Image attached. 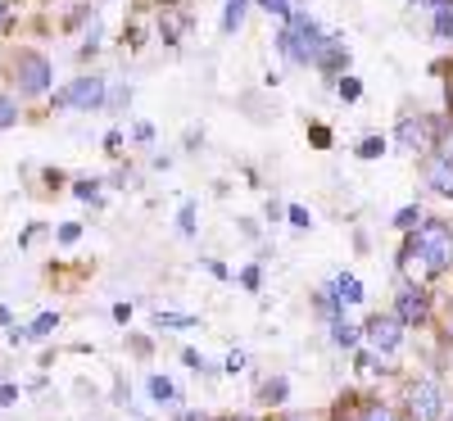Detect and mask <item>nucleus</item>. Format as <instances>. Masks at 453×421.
<instances>
[{
    "mask_svg": "<svg viewBox=\"0 0 453 421\" xmlns=\"http://www.w3.org/2000/svg\"><path fill=\"white\" fill-rule=\"evenodd\" d=\"M322 46H326V32H322V23H318L313 14H304V10H295V14L286 19V27L277 32V50H281L290 64H299V68H309Z\"/></svg>",
    "mask_w": 453,
    "mask_h": 421,
    "instance_id": "nucleus-1",
    "label": "nucleus"
},
{
    "mask_svg": "<svg viewBox=\"0 0 453 421\" xmlns=\"http://www.w3.org/2000/svg\"><path fill=\"white\" fill-rule=\"evenodd\" d=\"M104 96H109L104 73H78L68 87H59L50 96V109H59V113H96V109H104Z\"/></svg>",
    "mask_w": 453,
    "mask_h": 421,
    "instance_id": "nucleus-2",
    "label": "nucleus"
},
{
    "mask_svg": "<svg viewBox=\"0 0 453 421\" xmlns=\"http://www.w3.org/2000/svg\"><path fill=\"white\" fill-rule=\"evenodd\" d=\"M449 132V119L440 113H403L399 127H395V145L408 149V155H426L431 145H440Z\"/></svg>",
    "mask_w": 453,
    "mask_h": 421,
    "instance_id": "nucleus-3",
    "label": "nucleus"
},
{
    "mask_svg": "<svg viewBox=\"0 0 453 421\" xmlns=\"http://www.w3.org/2000/svg\"><path fill=\"white\" fill-rule=\"evenodd\" d=\"M408 245L418 249V254H426L440 272H449V267H453V222H444V218H422L418 232H408Z\"/></svg>",
    "mask_w": 453,
    "mask_h": 421,
    "instance_id": "nucleus-4",
    "label": "nucleus"
},
{
    "mask_svg": "<svg viewBox=\"0 0 453 421\" xmlns=\"http://www.w3.org/2000/svg\"><path fill=\"white\" fill-rule=\"evenodd\" d=\"M14 82H19V96H46L55 87V64L42 50H19L14 55Z\"/></svg>",
    "mask_w": 453,
    "mask_h": 421,
    "instance_id": "nucleus-5",
    "label": "nucleus"
},
{
    "mask_svg": "<svg viewBox=\"0 0 453 421\" xmlns=\"http://www.w3.org/2000/svg\"><path fill=\"white\" fill-rule=\"evenodd\" d=\"M403 408H408V421H440L444 417V390H440V380H431V376L412 380L408 394H403Z\"/></svg>",
    "mask_w": 453,
    "mask_h": 421,
    "instance_id": "nucleus-6",
    "label": "nucleus"
},
{
    "mask_svg": "<svg viewBox=\"0 0 453 421\" xmlns=\"http://www.w3.org/2000/svg\"><path fill=\"white\" fill-rule=\"evenodd\" d=\"M395 322L399 326H426L431 322V290L426 286H403L395 295Z\"/></svg>",
    "mask_w": 453,
    "mask_h": 421,
    "instance_id": "nucleus-7",
    "label": "nucleus"
},
{
    "mask_svg": "<svg viewBox=\"0 0 453 421\" xmlns=\"http://www.w3.org/2000/svg\"><path fill=\"white\" fill-rule=\"evenodd\" d=\"M358 331H363V340L372 344V354H395L399 344H403V326L395 322V313H376V318H367Z\"/></svg>",
    "mask_w": 453,
    "mask_h": 421,
    "instance_id": "nucleus-8",
    "label": "nucleus"
},
{
    "mask_svg": "<svg viewBox=\"0 0 453 421\" xmlns=\"http://www.w3.org/2000/svg\"><path fill=\"white\" fill-rule=\"evenodd\" d=\"M313 68L322 73L326 82H335L340 73H349V46H345V36H326V46L318 50Z\"/></svg>",
    "mask_w": 453,
    "mask_h": 421,
    "instance_id": "nucleus-9",
    "label": "nucleus"
},
{
    "mask_svg": "<svg viewBox=\"0 0 453 421\" xmlns=\"http://www.w3.org/2000/svg\"><path fill=\"white\" fill-rule=\"evenodd\" d=\"M426 186L435 190L440 200H453V159H444V155H435V159H426Z\"/></svg>",
    "mask_w": 453,
    "mask_h": 421,
    "instance_id": "nucleus-10",
    "label": "nucleus"
},
{
    "mask_svg": "<svg viewBox=\"0 0 453 421\" xmlns=\"http://www.w3.org/2000/svg\"><path fill=\"white\" fill-rule=\"evenodd\" d=\"M191 32V14H181L177 10H159V36H164V46H181V36Z\"/></svg>",
    "mask_w": 453,
    "mask_h": 421,
    "instance_id": "nucleus-11",
    "label": "nucleus"
},
{
    "mask_svg": "<svg viewBox=\"0 0 453 421\" xmlns=\"http://www.w3.org/2000/svg\"><path fill=\"white\" fill-rule=\"evenodd\" d=\"M335 299H340V309H349V303H363V281L354 277V272H340V277H331V286H326Z\"/></svg>",
    "mask_w": 453,
    "mask_h": 421,
    "instance_id": "nucleus-12",
    "label": "nucleus"
},
{
    "mask_svg": "<svg viewBox=\"0 0 453 421\" xmlns=\"http://www.w3.org/2000/svg\"><path fill=\"white\" fill-rule=\"evenodd\" d=\"M286 394H290V380H286V376H268V380L258 386V403H263V408H281Z\"/></svg>",
    "mask_w": 453,
    "mask_h": 421,
    "instance_id": "nucleus-13",
    "label": "nucleus"
},
{
    "mask_svg": "<svg viewBox=\"0 0 453 421\" xmlns=\"http://www.w3.org/2000/svg\"><path fill=\"white\" fill-rule=\"evenodd\" d=\"M331 340L340 344V349H354V344L363 340V331H358L345 313H335V318H331Z\"/></svg>",
    "mask_w": 453,
    "mask_h": 421,
    "instance_id": "nucleus-14",
    "label": "nucleus"
},
{
    "mask_svg": "<svg viewBox=\"0 0 453 421\" xmlns=\"http://www.w3.org/2000/svg\"><path fill=\"white\" fill-rule=\"evenodd\" d=\"M245 10H250V0H222V32L232 36V32H241V23H245Z\"/></svg>",
    "mask_w": 453,
    "mask_h": 421,
    "instance_id": "nucleus-15",
    "label": "nucleus"
},
{
    "mask_svg": "<svg viewBox=\"0 0 453 421\" xmlns=\"http://www.w3.org/2000/svg\"><path fill=\"white\" fill-rule=\"evenodd\" d=\"M435 19H431V32H435V42H453V0L449 5H440V10H431Z\"/></svg>",
    "mask_w": 453,
    "mask_h": 421,
    "instance_id": "nucleus-16",
    "label": "nucleus"
},
{
    "mask_svg": "<svg viewBox=\"0 0 453 421\" xmlns=\"http://www.w3.org/2000/svg\"><path fill=\"white\" fill-rule=\"evenodd\" d=\"M155 326L159 331H191V326H200V318H191V313H155Z\"/></svg>",
    "mask_w": 453,
    "mask_h": 421,
    "instance_id": "nucleus-17",
    "label": "nucleus"
},
{
    "mask_svg": "<svg viewBox=\"0 0 453 421\" xmlns=\"http://www.w3.org/2000/svg\"><path fill=\"white\" fill-rule=\"evenodd\" d=\"M335 96L345 100V104H354V100L363 96V82L354 78V73H340V78H335Z\"/></svg>",
    "mask_w": 453,
    "mask_h": 421,
    "instance_id": "nucleus-18",
    "label": "nucleus"
},
{
    "mask_svg": "<svg viewBox=\"0 0 453 421\" xmlns=\"http://www.w3.org/2000/svg\"><path fill=\"white\" fill-rule=\"evenodd\" d=\"M150 394H155V403H177V386L168 376H150Z\"/></svg>",
    "mask_w": 453,
    "mask_h": 421,
    "instance_id": "nucleus-19",
    "label": "nucleus"
},
{
    "mask_svg": "<svg viewBox=\"0 0 453 421\" xmlns=\"http://www.w3.org/2000/svg\"><path fill=\"white\" fill-rule=\"evenodd\" d=\"M386 149H390L386 136H363V141H358V159H381Z\"/></svg>",
    "mask_w": 453,
    "mask_h": 421,
    "instance_id": "nucleus-20",
    "label": "nucleus"
},
{
    "mask_svg": "<svg viewBox=\"0 0 453 421\" xmlns=\"http://www.w3.org/2000/svg\"><path fill=\"white\" fill-rule=\"evenodd\" d=\"M426 213L418 209V204H403L399 213H395V226H399V232H418V222H422Z\"/></svg>",
    "mask_w": 453,
    "mask_h": 421,
    "instance_id": "nucleus-21",
    "label": "nucleus"
},
{
    "mask_svg": "<svg viewBox=\"0 0 453 421\" xmlns=\"http://www.w3.org/2000/svg\"><path fill=\"white\" fill-rule=\"evenodd\" d=\"M19 123V100L14 96H0V132H10Z\"/></svg>",
    "mask_w": 453,
    "mask_h": 421,
    "instance_id": "nucleus-22",
    "label": "nucleus"
},
{
    "mask_svg": "<svg viewBox=\"0 0 453 421\" xmlns=\"http://www.w3.org/2000/svg\"><path fill=\"white\" fill-rule=\"evenodd\" d=\"M55 326H59V313H42L32 326H27V335H36V340H46V335H55Z\"/></svg>",
    "mask_w": 453,
    "mask_h": 421,
    "instance_id": "nucleus-23",
    "label": "nucleus"
},
{
    "mask_svg": "<svg viewBox=\"0 0 453 421\" xmlns=\"http://www.w3.org/2000/svg\"><path fill=\"white\" fill-rule=\"evenodd\" d=\"M73 195L78 200H100V177H78L73 181Z\"/></svg>",
    "mask_w": 453,
    "mask_h": 421,
    "instance_id": "nucleus-24",
    "label": "nucleus"
},
{
    "mask_svg": "<svg viewBox=\"0 0 453 421\" xmlns=\"http://www.w3.org/2000/svg\"><path fill=\"white\" fill-rule=\"evenodd\" d=\"M258 10H268V14H277V19H290V14L299 10V0H258Z\"/></svg>",
    "mask_w": 453,
    "mask_h": 421,
    "instance_id": "nucleus-25",
    "label": "nucleus"
},
{
    "mask_svg": "<svg viewBox=\"0 0 453 421\" xmlns=\"http://www.w3.org/2000/svg\"><path fill=\"white\" fill-rule=\"evenodd\" d=\"M358 421H399V417H395L386 403H367V408L358 412Z\"/></svg>",
    "mask_w": 453,
    "mask_h": 421,
    "instance_id": "nucleus-26",
    "label": "nucleus"
},
{
    "mask_svg": "<svg viewBox=\"0 0 453 421\" xmlns=\"http://www.w3.org/2000/svg\"><path fill=\"white\" fill-rule=\"evenodd\" d=\"M309 141H313V149H331V127L326 123H309Z\"/></svg>",
    "mask_w": 453,
    "mask_h": 421,
    "instance_id": "nucleus-27",
    "label": "nucleus"
},
{
    "mask_svg": "<svg viewBox=\"0 0 453 421\" xmlns=\"http://www.w3.org/2000/svg\"><path fill=\"white\" fill-rule=\"evenodd\" d=\"M177 226H181V236H196V204H181V218H177Z\"/></svg>",
    "mask_w": 453,
    "mask_h": 421,
    "instance_id": "nucleus-28",
    "label": "nucleus"
},
{
    "mask_svg": "<svg viewBox=\"0 0 453 421\" xmlns=\"http://www.w3.org/2000/svg\"><path fill=\"white\" fill-rule=\"evenodd\" d=\"M123 42H127L132 50H141V46H145V27H141V23H127V27H123Z\"/></svg>",
    "mask_w": 453,
    "mask_h": 421,
    "instance_id": "nucleus-29",
    "label": "nucleus"
},
{
    "mask_svg": "<svg viewBox=\"0 0 453 421\" xmlns=\"http://www.w3.org/2000/svg\"><path fill=\"white\" fill-rule=\"evenodd\" d=\"M241 286H245V290H258V286H263V272H258V263L241 267Z\"/></svg>",
    "mask_w": 453,
    "mask_h": 421,
    "instance_id": "nucleus-30",
    "label": "nucleus"
},
{
    "mask_svg": "<svg viewBox=\"0 0 453 421\" xmlns=\"http://www.w3.org/2000/svg\"><path fill=\"white\" fill-rule=\"evenodd\" d=\"M78 241H82V226L78 222H64L59 226V245H78Z\"/></svg>",
    "mask_w": 453,
    "mask_h": 421,
    "instance_id": "nucleus-31",
    "label": "nucleus"
},
{
    "mask_svg": "<svg viewBox=\"0 0 453 421\" xmlns=\"http://www.w3.org/2000/svg\"><path fill=\"white\" fill-rule=\"evenodd\" d=\"M181 363L191 367V371H209V358H204L200 349H186V354H181Z\"/></svg>",
    "mask_w": 453,
    "mask_h": 421,
    "instance_id": "nucleus-32",
    "label": "nucleus"
},
{
    "mask_svg": "<svg viewBox=\"0 0 453 421\" xmlns=\"http://www.w3.org/2000/svg\"><path fill=\"white\" fill-rule=\"evenodd\" d=\"M286 218H290L295 226H313V213H309L304 204H290V213H286Z\"/></svg>",
    "mask_w": 453,
    "mask_h": 421,
    "instance_id": "nucleus-33",
    "label": "nucleus"
},
{
    "mask_svg": "<svg viewBox=\"0 0 453 421\" xmlns=\"http://www.w3.org/2000/svg\"><path fill=\"white\" fill-rule=\"evenodd\" d=\"M123 141H127L123 132H109V136H104V149H109V155H123Z\"/></svg>",
    "mask_w": 453,
    "mask_h": 421,
    "instance_id": "nucleus-34",
    "label": "nucleus"
},
{
    "mask_svg": "<svg viewBox=\"0 0 453 421\" xmlns=\"http://www.w3.org/2000/svg\"><path fill=\"white\" fill-rule=\"evenodd\" d=\"M132 141L150 145V141H155V127H150V123H136V127H132Z\"/></svg>",
    "mask_w": 453,
    "mask_h": 421,
    "instance_id": "nucleus-35",
    "label": "nucleus"
},
{
    "mask_svg": "<svg viewBox=\"0 0 453 421\" xmlns=\"http://www.w3.org/2000/svg\"><path fill=\"white\" fill-rule=\"evenodd\" d=\"M222 367H226V371H241V367H245V354H241V349H232V354H226V363H222Z\"/></svg>",
    "mask_w": 453,
    "mask_h": 421,
    "instance_id": "nucleus-36",
    "label": "nucleus"
},
{
    "mask_svg": "<svg viewBox=\"0 0 453 421\" xmlns=\"http://www.w3.org/2000/svg\"><path fill=\"white\" fill-rule=\"evenodd\" d=\"M0 403H5V408L19 403V386H0Z\"/></svg>",
    "mask_w": 453,
    "mask_h": 421,
    "instance_id": "nucleus-37",
    "label": "nucleus"
},
{
    "mask_svg": "<svg viewBox=\"0 0 453 421\" xmlns=\"http://www.w3.org/2000/svg\"><path fill=\"white\" fill-rule=\"evenodd\" d=\"M440 155H444V159H453V127H449V132H444V141H440Z\"/></svg>",
    "mask_w": 453,
    "mask_h": 421,
    "instance_id": "nucleus-38",
    "label": "nucleus"
},
{
    "mask_svg": "<svg viewBox=\"0 0 453 421\" xmlns=\"http://www.w3.org/2000/svg\"><path fill=\"white\" fill-rule=\"evenodd\" d=\"M113 318H119V322H132V303H113Z\"/></svg>",
    "mask_w": 453,
    "mask_h": 421,
    "instance_id": "nucleus-39",
    "label": "nucleus"
},
{
    "mask_svg": "<svg viewBox=\"0 0 453 421\" xmlns=\"http://www.w3.org/2000/svg\"><path fill=\"white\" fill-rule=\"evenodd\" d=\"M408 5H418V10H440V5H449V0H408Z\"/></svg>",
    "mask_w": 453,
    "mask_h": 421,
    "instance_id": "nucleus-40",
    "label": "nucleus"
},
{
    "mask_svg": "<svg viewBox=\"0 0 453 421\" xmlns=\"http://www.w3.org/2000/svg\"><path fill=\"white\" fill-rule=\"evenodd\" d=\"M177 421H213V417H209V412H181Z\"/></svg>",
    "mask_w": 453,
    "mask_h": 421,
    "instance_id": "nucleus-41",
    "label": "nucleus"
},
{
    "mask_svg": "<svg viewBox=\"0 0 453 421\" xmlns=\"http://www.w3.org/2000/svg\"><path fill=\"white\" fill-rule=\"evenodd\" d=\"M444 335L453 340V303H449V313H444Z\"/></svg>",
    "mask_w": 453,
    "mask_h": 421,
    "instance_id": "nucleus-42",
    "label": "nucleus"
},
{
    "mask_svg": "<svg viewBox=\"0 0 453 421\" xmlns=\"http://www.w3.org/2000/svg\"><path fill=\"white\" fill-rule=\"evenodd\" d=\"M10 23V0H0V27Z\"/></svg>",
    "mask_w": 453,
    "mask_h": 421,
    "instance_id": "nucleus-43",
    "label": "nucleus"
},
{
    "mask_svg": "<svg viewBox=\"0 0 453 421\" xmlns=\"http://www.w3.org/2000/svg\"><path fill=\"white\" fill-rule=\"evenodd\" d=\"M155 5H159V10H177V5H181V0H155Z\"/></svg>",
    "mask_w": 453,
    "mask_h": 421,
    "instance_id": "nucleus-44",
    "label": "nucleus"
}]
</instances>
